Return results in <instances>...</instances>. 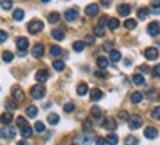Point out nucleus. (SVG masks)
Instances as JSON below:
<instances>
[{
  "label": "nucleus",
  "mask_w": 160,
  "mask_h": 145,
  "mask_svg": "<svg viewBox=\"0 0 160 145\" xmlns=\"http://www.w3.org/2000/svg\"><path fill=\"white\" fill-rule=\"evenodd\" d=\"M93 133L91 132H88V131H84V132H81L80 135L76 136V142L80 145H88L91 141H93Z\"/></svg>",
  "instance_id": "f257e3e1"
},
{
  "label": "nucleus",
  "mask_w": 160,
  "mask_h": 145,
  "mask_svg": "<svg viewBox=\"0 0 160 145\" xmlns=\"http://www.w3.org/2000/svg\"><path fill=\"white\" fill-rule=\"evenodd\" d=\"M44 29V24L41 22L40 19H34L28 24V31L31 34H37V32H41Z\"/></svg>",
  "instance_id": "f03ea898"
},
{
  "label": "nucleus",
  "mask_w": 160,
  "mask_h": 145,
  "mask_svg": "<svg viewBox=\"0 0 160 145\" xmlns=\"http://www.w3.org/2000/svg\"><path fill=\"white\" fill-rule=\"evenodd\" d=\"M31 95H33L34 98H37V100L43 98V97L46 95V88L41 85V84H37V85L31 86Z\"/></svg>",
  "instance_id": "7ed1b4c3"
},
{
  "label": "nucleus",
  "mask_w": 160,
  "mask_h": 145,
  "mask_svg": "<svg viewBox=\"0 0 160 145\" xmlns=\"http://www.w3.org/2000/svg\"><path fill=\"white\" fill-rule=\"evenodd\" d=\"M15 136H16V129H14V128L6 126V128L0 129V138L2 139H14Z\"/></svg>",
  "instance_id": "20e7f679"
},
{
  "label": "nucleus",
  "mask_w": 160,
  "mask_h": 145,
  "mask_svg": "<svg viewBox=\"0 0 160 145\" xmlns=\"http://www.w3.org/2000/svg\"><path fill=\"white\" fill-rule=\"evenodd\" d=\"M128 125H129V129H138L142 126V117L140 114H134L128 119Z\"/></svg>",
  "instance_id": "39448f33"
},
{
  "label": "nucleus",
  "mask_w": 160,
  "mask_h": 145,
  "mask_svg": "<svg viewBox=\"0 0 160 145\" xmlns=\"http://www.w3.org/2000/svg\"><path fill=\"white\" fill-rule=\"evenodd\" d=\"M25 98V95H24V91L21 90L19 86H14L12 88V100L16 101V103H22Z\"/></svg>",
  "instance_id": "423d86ee"
},
{
  "label": "nucleus",
  "mask_w": 160,
  "mask_h": 145,
  "mask_svg": "<svg viewBox=\"0 0 160 145\" xmlns=\"http://www.w3.org/2000/svg\"><path fill=\"white\" fill-rule=\"evenodd\" d=\"M101 128L103 129H106V131H113L116 129V120L112 117H106L104 120H101Z\"/></svg>",
  "instance_id": "0eeeda50"
},
{
  "label": "nucleus",
  "mask_w": 160,
  "mask_h": 145,
  "mask_svg": "<svg viewBox=\"0 0 160 145\" xmlns=\"http://www.w3.org/2000/svg\"><path fill=\"white\" fill-rule=\"evenodd\" d=\"M144 136L147 139H156L159 136V131L154 126H147L146 129H144Z\"/></svg>",
  "instance_id": "6e6552de"
},
{
  "label": "nucleus",
  "mask_w": 160,
  "mask_h": 145,
  "mask_svg": "<svg viewBox=\"0 0 160 145\" xmlns=\"http://www.w3.org/2000/svg\"><path fill=\"white\" fill-rule=\"evenodd\" d=\"M144 56H146L147 60H156L159 57V50L156 47H148L146 52H144Z\"/></svg>",
  "instance_id": "1a4fd4ad"
},
{
  "label": "nucleus",
  "mask_w": 160,
  "mask_h": 145,
  "mask_svg": "<svg viewBox=\"0 0 160 145\" xmlns=\"http://www.w3.org/2000/svg\"><path fill=\"white\" fill-rule=\"evenodd\" d=\"M147 31H148V34H150L151 37H156V35H159V32H160V25H159V22H151V24L148 25V28H147Z\"/></svg>",
  "instance_id": "9d476101"
},
{
  "label": "nucleus",
  "mask_w": 160,
  "mask_h": 145,
  "mask_svg": "<svg viewBox=\"0 0 160 145\" xmlns=\"http://www.w3.org/2000/svg\"><path fill=\"white\" fill-rule=\"evenodd\" d=\"M16 46L19 48V52H27L29 43H28V40L25 38V37H19V38L16 40Z\"/></svg>",
  "instance_id": "9b49d317"
},
{
  "label": "nucleus",
  "mask_w": 160,
  "mask_h": 145,
  "mask_svg": "<svg viewBox=\"0 0 160 145\" xmlns=\"http://www.w3.org/2000/svg\"><path fill=\"white\" fill-rule=\"evenodd\" d=\"M99 5H96V3H91V5H88L85 7V13H87V16H96L97 13H99Z\"/></svg>",
  "instance_id": "f8f14e48"
},
{
  "label": "nucleus",
  "mask_w": 160,
  "mask_h": 145,
  "mask_svg": "<svg viewBox=\"0 0 160 145\" xmlns=\"http://www.w3.org/2000/svg\"><path fill=\"white\" fill-rule=\"evenodd\" d=\"M78 18V10L76 9H68L66 12H65V19L68 21V22H72V21H75Z\"/></svg>",
  "instance_id": "ddd939ff"
},
{
  "label": "nucleus",
  "mask_w": 160,
  "mask_h": 145,
  "mask_svg": "<svg viewBox=\"0 0 160 145\" xmlns=\"http://www.w3.org/2000/svg\"><path fill=\"white\" fill-rule=\"evenodd\" d=\"M31 54H33L35 59L41 57V56L44 54V47L41 46V44H35V46L33 47V50H31Z\"/></svg>",
  "instance_id": "4468645a"
},
{
  "label": "nucleus",
  "mask_w": 160,
  "mask_h": 145,
  "mask_svg": "<svg viewBox=\"0 0 160 145\" xmlns=\"http://www.w3.org/2000/svg\"><path fill=\"white\" fill-rule=\"evenodd\" d=\"M47 79H49V72L47 71H44V69L37 71V73H35V81L37 82H46Z\"/></svg>",
  "instance_id": "2eb2a0df"
},
{
  "label": "nucleus",
  "mask_w": 160,
  "mask_h": 145,
  "mask_svg": "<svg viewBox=\"0 0 160 145\" xmlns=\"http://www.w3.org/2000/svg\"><path fill=\"white\" fill-rule=\"evenodd\" d=\"M101 97H103V92H101L99 88H93V90L90 91V98H91V101H99Z\"/></svg>",
  "instance_id": "dca6fc26"
},
{
  "label": "nucleus",
  "mask_w": 160,
  "mask_h": 145,
  "mask_svg": "<svg viewBox=\"0 0 160 145\" xmlns=\"http://www.w3.org/2000/svg\"><path fill=\"white\" fill-rule=\"evenodd\" d=\"M118 13L120 16H128L131 13V6L129 5H119L118 6Z\"/></svg>",
  "instance_id": "f3484780"
},
{
  "label": "nucleus",
  "mask_w": 160,
  "mask_h": 145,
  "mask_svg": "<svg viewBox=\"0 0 160 145\" xmlns=\"http://www.w3.org/2000/svg\"><path fill=\"white\" fill-rule=\"evenodd\" d=\"M37 113H38V109H37L35 105H28L27 110H25V114H27L29 119L37 117Z\"/></svg>",
  "instance_id": "a211bd4d"
},
{
  "label": "nucleus",
  "mask_w": 160,
  "mask_h": 145,
  "mask_svg": "<svg viewBox=\"0 0 160 145\" xmlns=\"http://www.w3.org/2000/svg\"><path fill=\"white\" fill-rule=\"evenodd\" d=\"M21 135L24 136V138H31V135H33V129H31V126L29 125H25L21 128Z\"/></svg>",
  "instance_id": "6ab92c4d"
},
{
  "label": "nucleus",
  "mask_w": 160,
  "mask_h": 145,
  "mask_svg": "<svg viewBox=\"0 0 160 145\" xmlns=\"http://www.w3.org/2000/svg\"><path fill=\"white\" fill-rule=\"evenodd\" d=\"M12 120H14V116H12L10 113H3V114L0 116V122H2L3 125H9Z\"/></svg>",
  "instance_id": "aec40b11"
},
{
  "label": "nucleus",
  "mask_w": 160,
  "mask_h": 145,
  "mask_svg": "<svg viewBox=\"0 0 160 145\" xmlns=\"http://www.w3.org/2000/svg\"><path fill=\"white\" fill-rule=\"evenodd\" d=\"M109 59L112 60V62H119L120 59H122V56H120V52H118V50H112V52H109Z\"/></svg>",
  "instance_id": "412c9836"
},
{
  "label": "nucleus",
  "mask_w": 160,
  "mask_h": 145,
  "mask_svg": "<svg viewBox=\"0 0 160 145\" xmlns=\"http://www.w3.org/2000/svg\"><path fill=\"white\" fill-rule=\"evenodd\" d=\"M107 25H109V28L112 29V31H115V29H118L120 25L119 19H116V18H110V19L107 21Z\"/></svg>",
  "instance_id": "4be33fe9"
},
{
  "label": "nucleus",
  "mask_w": 160,
  "mask_h": 145,
  "mask_svg": "<svg viewBox=\"0 0 160 145\" xmlns=\"http://www.w3.org/2000/svg\"><path fill=\"white\" fill-rule=\"evenodd\" d=\"M131 101H132V103H141V101H142V92L134 91L132 94H131Z\"/></svg>",
  "instance_id": "5701e85b"
},
{
  "label": "nucleus",
  "mask_w": 160,
  "mask_h": 145,
  "mask_svg": "<svg viewBox=\"0 0 160 145\" xmlns=\"http://www.w3.org/2000/svg\"><path fill=\"white\" fill-rule=\"evenodd\" d=\"M76 92L80 94V95H85L88 92V85L85 84V82H81L80 85L76 86Z\"/></svg>",
  "instance_id": "b1692460"
},
{
  "label": "nucleus",
  "mask_w": 160,
  "mask_h": 145,
  "mask_svg": "<svg viewBox=\"0 0 160 145\" xmlns=\"http://www.w3.org/2000/svg\"><path fill=\"white\" fill-rule=\"evenodd\" d=\"M52 37H53L54 40H57V41H62V40L65 38V34H63L62 29H53V31H52Z\"/></svg>",
  "instance_id": "393cba45"
},
{
  "label": "nucleus",
  "mask_w": 160,
  "mask_h": 145,
  "mask_svg": "<svg viewBox=\"0 0 160 145\" xmlns=\"http://www.w3.org/2000/svg\"><path fill=\"white\" fill-rule=\"evenodd\" d=\"M47 19H49V24H57L60 19V15L57 12H53L47 16Z\"/></svg>",
  "instance_id": "a878e982"
},
{
  "label": "nucleus",
  "mask_w": 160,
  "mask_h": 145,
  "mask_svg": "<svg viewBox=\"0 0 160 145\" xmlns=\"http://www.w3.org/2000/svg\"><path fill=\"white\" fill-rule=\"evenodd\" d=\"M97 65H99L100 69H106L107 66H109V60H107V57H103V56H101V57L97 59Z\"/></svg>",
  "instance_id": "bb28decb"
},
{
  "label": "nucleus",
  "mask_w": 160,
  "mask_h": 145,
  "mask_svg": "<svg viewBox=\"0 0 160 145\" xmlns=\"http://www.w3.org/2000/svg\"><path fill=\"white\" fill-rule=\"evenodd\" d=\"M132 82L135 85H142V84H144V76L140 75V73H135L132 76Z\"/></svg>",
  "instance_id": "cd10ccee"
},
{
  "label": "nucleus",
  "mask_w": 160,
  "mask_h": 145,
  "mask_svg": "<svg viewBox=\"0 0 160 145\" xmlns=\"http://www.w3.org/2000/svg\"><path fill=\"white\" fill-rule=\"evenodd\" d=\"M47 122H49L50 125H57V123H59V116H57L56 113H52V114H49Z\"/></svg>",
  "instance_id": "c85d7f7f"
},
{
  "label": "nucleus",
  "mask_w": 160,
  "mask_h": 145,
  "mask_svg": "<svg viewBox=\"0 0 160 145\" xmlns=\"http://www.w3.org/2000/svg\"><path fill=\"white\" fill-rule=\"evenodd\" d=\"M24 16H25V12H24L22 9H16V10H14V19L15 21H22L24 19Z\"/></svg>",
  "instance_id": "c756f323"
},
{
  "label": "nucleus",
  "mask_w": 160,
  "mask_h": 145,
  "mask_svg": "<svg viewBox=\"0 0 160 145\" xmlns=\"http://www.w3.org/2000/svg\"><path fill=\"white\" fill-rule=\"evenodd\" d=\"M148 9L147 7H141L140 10H138V19H141V21H144V19H147V16H148Z\"/></svg>",
  "instance_id": "7c9ffc66"
},
{
  "label": "nucleus",
  "mask_w": 160,
  "mask_h": 145,
  "mask_svg": "<svg viewBox=\"0 0 160 145\" xmlns=\"http://www.w3.org/2000/svg\"><path fill=\"white\" fill-rule=\"evenodd\" d=\"M106 144H109V145H116V144H118V136H116L115 133H110V135H107Z\"/></svg>",
  "instance_id": "2f4dec72"
},
{
  "label": "nucleus",
  "mask_w": 160,
  "mask_h": 145,
  "mask_svg": "<svg viewBox=\"0 0 160 145\" xmlns=\"http://www.w3.org/2000/svg\"><path fill=\"white\" fill-rule=\"evenodd\" d=\"M72 47L75 52H82V50L85 48V43H84V41H75Z\"/></svg>",
  "instance_id": "473e14b6"
},
{
  "label": "nucleus",
  "mask_w": 160,
  "mask_h": 145,
  "mask_svg": "<svg viewBox=\"0 0 160 145\" xmlns=\"http://www.w3.org/2000/svg\"><path fill=\"white\" fill-rule=\"evenodd\" d=\"M53 67H54V71L60 72V71H63V69H65V63H63L62 60H54V62H53Z\"/></svg>",
  "instance_id": "72a5a7b5"
},
{
  "label": "nucleus",
  "mask_w": 160,
  "mask_h": 145,
  "mask_svg": "<svg viewBox=\"0 0 160 145\" xmlns=\"http://www.w3.org/2000/svg\"><path fill=\"white\" fill-rule=\"evenodd\" d=\"M2 59L5 60L6 63L12 62V60H14V53H12V52H3V54H2Z\"/></svg>",
  "instance_id": "f704fd0d"
},
{
  "label": "nucleus",
  "mask_w": 160,
  "mask_h": 145,
  "mask_svg": "<svg viewBox=\"0 0 160 145\" xmlns=\"http://www.w3.org/2000/svg\"><path fill=\"white\" fill-rule=\"evenodd\" d=\"M34 131L38 132V133H43V132L46 131V126L43 122H35V125H34Z\"/></svg>",
  "instance_id": "c9c22d12"
},
{
  "label": "nucleus",
  "mask_w": 160,
  "mask_h": 145,
  "mask_svg": "<svg viewBox=\"0 0 160 145\" xmlns=\"http://www.w3.org/2000/svg\"><path fill=\"white\" fill-rule=\"evenodd\" d=\"M123 26H125L127 29H134V28L137 26V22H135V19H127L123 22Z\"/></svg>",
  "instance_id": "e433bc0d"
},
{
  "label": "nucleus",
  "mask_w": 160,
  "mask_h": 145,
  "mask_svg": "<svg viewBox=\"0 0 160 145\" xmlns=\"http://www.w3.org/2000/svg\"><path fill=\"white\" fill-rule=\"evenodd\" d=\"M150 116L154 119V120H160V105L159 107H154L151 113H150Z\"/></svg>",
  "instance_id": "4c0bfd02"
},
{
  "label": "nucleus",
  "mask_w": 160,
  "mask_h": 145,
  "mask_svg": "<svg viewBox=\"0 0 160 145\" xmlns=\"http://www.w3.org/2000/svg\"><path fill=\"white\" fill-rule=\"evenodd\" d=\"M50 54L52 56H60L62 54V48L59 46H52L50 47Z\"/></svg>",
  "instance_id": "58836bf2"
},
{
  "label": "nucleus",
  "mask_w": 160,
  "mask_h": 145,
  "mask_svg": "<svg viewBox=\"0 0 160 145\" xmlns=\"http://www.w3.org/2000/svg\"><path fill=\"white\" fill-rule=\"evenodd\" d=\"M137 144H138V139L132 136V135L127 136V139H125V145H137Z\"/></svg>",
  "instance_id": "ea45409f"
},
{
  "label": "nucleus",
  "mask_w": 160,
  "mask_h": 145,
  "mask_svg": "<svg viewBox=\"0 0 160 145\" xmlns=\"http://www.w3.org/2000/svg\"><path fill=\"white\" fill-rule=\"evenodd\" d=\"M16 125L21 126V128H22V126H25V125H28L27 119L24 117V116H18V117H16Z\"/></svg>",
  "instance_id": "a19ab883"
},
{
  "label": "nucleus",
  "mask_w": 160,
  "mask_h": 145,
  "mask_svg": "<svg viewBox=\"0 0 160 145\" xmlns=\"http://www.w3.org/2000/svg\"><path fill=\"white\" fill-rule=\"evenodd\" d=\"M94 32H96V35H97V37H104V28H103V26H96V28H94Z\"/></svg>",
  "instance_id": "79ce46f5"
},
{
  "label": "nucleus",
  "mask_w": 160,
  "mask_h": 145,
  "mask_svg": "<svg viewBox=\"0 0 160 145\" xmlns=\"http://www.w3.org/2000/svg\"><path fill=\"white\" fill-rule=\"evenodd\" d=\"M63 110L66 113H72L75 110V105H73V103H66V104L63 105Z\"/></svg>",
  "instance_id": "37998d69"
},
{
  "label": "nucleus",
  "mask_w": 160,
  "mask_h": 145,
  "mask_svg": "<svg viewBox=\"0 0 160 145\" xmlns=\"http://www.w3.org/2000/svg\"><path fill=\"white\" fill-rule=\"evenodd\" d=\"M0 6L3 7V9H6V10H9V9H12L14 3H12V2H5V0H2V2H0Z\"/></svg>",
  "instance_id": "c03bdc74"
},
{
  "label": "nucleus",
  "mask_w": 160,
  "mask_h": 145,
  "mask_svg": "<svg viewBox=\"0 0 160 145\" xmlns=\"http://www.w3.org/2000/svg\"><path fill=\"white\" fill-rule=\"evenodd\" d=\"M118 117H119V120H123V122H125V120H128V113L127 112H119L118 113Z\"/></svg>",
  "instance_id": "a18cd8bd"
},
{
  "label": "nucleus",
  "mask_w": 160,
  "mask_h": 145,
  "mask_svg": "<svg viewBox=\"0 0 160 145\" xmlns=\"http://www.w3.org/2000/svg\"><path fill=\"white\" fill-rule=\"evenodd\" d=\"M107 21H109V18H107V16H101L100 19H99V22H97V24H99V26H104V25H106Z\"/></svg>",
  "instance_id": "49530a36"
},
{
  "label": "nucleus",
  "mask_w": 160,
  "mask_h": 145,
  "mask_svg": "<svg viewBox=\"0 0 160 145\" xmlns=\"http://www.w3.org/2000/svg\"><path fill=\"white\" fill-rule=\"evenodd\" d=\"M18 105H15V103H12V101H6V109L7 110H15Z\"/></svg>",
  "instance_id": "de8ad7c7"
},
{
  "label": "nucleus",
  "mask_w": 160,
  "mask_h": 145,
  "mask_svg": "<svg viewBox=\"0 0 160 145\" xmlns=\"http://www.w3.org/2000/svg\"><path fill=\"white\" fill-rule=\"evenodd\" d=\"M7 40V34L6 31H0V43H5Z\"/></svg>",
  "instance_id": "09e8293b"
},
{
  "label": "nucleus",
  "mask_w": 160,
  "mask_h": 145,
  "mask_svg": "<svg viewBox=\"0 0 160 145\" xmlns=\"http://www.w3.org/2000/svg\"><path fill=\"white\" fill-rule=\"evenodd\" d=\"M94 35H87V37H85V40H84V43H88V44H93L94 43Z\"/></svg>",
  "instance_id": "8fccbe9b"
},
{
  "label": "nucleus",
  "mask_w": 160,
  "mask_h": 145,
  "mask_svg": "<svg viewBox=\"0 0 160 145\" xmlns=\"http://www.w3.org/2000/svg\"><path fill=\"white\" fill-rule=\"evenodd\" d=\"M106 144V139L99 136V138H96V145H104Z\"/></svg>",
  "instance_id": "3c124183"
},
{
  "label": "nucleus",
  "mask_w": 160,
  "mask_h": 145,
  "mask_svg": "<svg viewBox=\"0 0 160 145\" xmlns=\"http://www.w3.org/2000/svg\"><path fill=\"white\" fill-rule=\"evenodd\" d=\"M151 7H154L156 10H159V7H160V0H154V2H151Z\"/></svg>",
  "instance_id": "603ef678"
},
{
  "label": "nucleus",
  "mask_w": 160,
  "mask_h": 145,
  "mask_svg": "<svg viewBox=\"0 0 160 145\" xmlns=\"http://www.w3.org/2000/svg\"><path fill=\"white\" fill-rule=\"evenodd\" d=\"M154 94H156V91H154V90H150V91H148V98L156 100V95H154Z\"/></svg>",
  "instance_id": "864d4df0"
},
{
  "label": "nucleus",
  "mask_w": 160,
  "mask_h": 145,
  "mask_svg": "<svg viewBox=\"0 0 160 145\" xmlns=\"http://www.w3.org/2000/svg\"><path fill=\"white\" fill-rule=\"evenodd\" d=\"M110 47H112V43H110V41H107V43H104L103 48H104V50H109V52H112V48H110Z\"/></svg>",
  "instance_id": "5fc2aeb1"
},
{
  "label": "nucleus",
  "mask_w": 160,
  "mask_h": 145,
  "mask_svg": "<svg viewBox=\"0 0 160 145\" xmlns=\"http://www.w3.org/2000/svg\"><path fill=\"white\" fill-rule=\"evenodd\" d=\"M140 69H141V72H144V73L150 72V67H148V66H140Z\"/></svg>",
  "instance_id": "6e6d98bb"
},
{
  "label": "nucleus",
  "mask_w": 160,
  "mask_h": 145,
  "mask_svg": "<svg viewBox=\"0 0 160 145\" xmlns=\"http://www.w3.org/2000/svg\"><path fill=\"white\" fill-rule=\"evenodd\" d=\"M154 75H156V76H160V65H157L156 66V67H154Z\"/></svg>",
  "instance_id": "4d7b16f0"
},
{
  "label": "nucleus",
  "mask_w": 160,
  "mask_h": 145,
  "mask_svg": "<svg viewBox=\"0 0 160 145\" xmlns=\"http://www.w3.org/2000/svg\"><path fill=\"white\" fill-rule=\"evenodd\" d=\"M96 76H97V78H104V76H106V73H104V72H96Z\"/></svg>",
  "instance_id": "13d9d810"
},
{
  "label": "nucleus",
  "mask_w": 160,
  "mask_h": 145,
  "mask_svg": "<svg viewBox=\"0 0 160 145\" xmlns=\"http://www.w3.org/2000/svg\"><path fill=\"white\" fill-rule=\"evenodd\" d=\"M18 145H28V142H27V141H19Z\"/></svg>",
  "instance_id": "bf43d9fd"
}]
</instances>
